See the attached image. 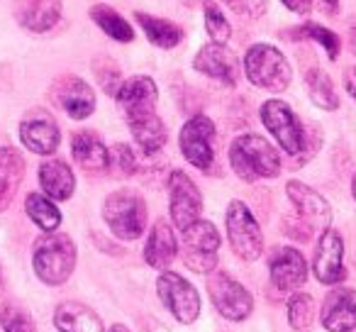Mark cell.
Returning a JSON list of instances; mask_svg holds the SVG:
<instances>
[{
    "label": "cell",
    "mask_w": 356,
    "mask_h": 332,
    "mask_svg": "<svg viewBox=\"0 0 356 332\" xmlns=\"http://www.w3.org/2000/svg\"><path fill=\"white\" fill-rule=\"evenodd\" d=\"M281 3L291 13H298V15H307L312 10V0H281Z\"/></svg>",
    "instance_id": "obj_38"
},
{
    "label": "cell",
    "mask_w": 356,
    "mask_h": 332,
    "mask_svg": "<svg viewBox=\"0 0 356 332\" xmlns=\"http://www.w3.org/2000/svg\"><path fill=\"white\" fill-rule=\"evenodd\" d=\"M225 223H227V237L232 252L244 262H257L264 252V235L252 210L242 200H232L227 205Z\"/></svg>",
    "instance_id": "obj_6"
},
{
    "label": "cell",
    "mask_w": 356,
    "mask_h": 332,
    "mask_svg": "<svg viewBox=\"0 0 356 332\" xmlns=\"http://www.w3.org/2000/svg\"><path fill=\"white\" fill-rule=\"evenodd\" d=\"M229 164L232 171L247 184L259 179H276L281 174V157L276 147L261 134H239L229 144Z\"/></svg>",
    "instance_id": "obj_1"
},
{
    "label": "cell",
    "mask_w": 356,
    "mask_h": 332,
    "mask_svg": "<svg viewBox=\"0 0 356 332\" xmlns=\"http://www.w3.org/2000/svg\"><path fill=\"white\" fill-rule=\"evenodd\" d=\"M305 88L310 100L320 110H337L339 108V93L334 88V81L330 79V74L322 69H310L305 74Z\"/></svg>",
    "instance_id": "obj_28"
},
{
    "label": "cell",
    "mask_w": 356,
    "mask_h": 332,
    "mask_svg": "<svg viewBox=\"0 0 356 332\" xmlns=\"http://www.w3.org/2000/svg\"><path fill=\"white\" fill-rule=\"evenodd\" d=\"M51 98L74 120H86L95 110V90L79 76H64L56 81Z\"/></svg>",
    "instance_id": "obj_16"
},
{
    "label": "cell",
    "mask_w": 356,
    "mask_h": 332,
    "mask_svg": "<svg viewBox=\"0 0 356 332\" xmlns=\"http://www.w3.org/2000/svg\"><path fill=\"white\" fill-rule=\"evenodd\" d=\"M90 17H93L95 25H98L108 37H113L115 42H122V45H127V42L134 40L132 25H129V22L124 20L120 13H115L113 8L103 6V3H95V6L90 8Z\"/></svg>",
    "instance_id": "obj_29"
},
{
    "label": "cell",
    "mask_w": 356,
    "mask_h": 332,
    "mask_svg": "<svg viewBox=\"0 0 356 332\" xmlns=\"http://www.w3.org/2000/svg\"><path fill=\"white\" fill-rule=\"evenodd\" d=\"M220 249V232L213 223L198 220L184 230V262L198 274L215 271Z\"/></svg>",
    "instance_id": "obj_9"
},
{
    "label": "cell",
    "mask_w": 356,
    "mask_h": 332,
    "mask_svg": "<svg viewBox=\"0 0 356 332\" xmlns=\"http://www.w3.org/2000/svg\"><path fill=\"white\" fill-rule=\"evenodd\" d=\"M168 198H171L168 205H171L173 225L181 232L200 220L203 198H200L198 186L193 184V179L186 171H171V176H168Z\"/></svg>",
    "instance_id": "obj_10"
},
{
    "label": "cell",
    "mask_w": 356,
    "mask_h": 332,
    "mask_svg": "<svg viewBox=\"0 0 356 332\" xmlns=\"http://www.w3.org/2000/svg\"><path fill=\"white\" fill-rule=\"evenodd\" d=\"M225 3L227 8H232V13L249 17V20H259L268 8V0H225Z\"/></svg>",
    "instance_id": "obj_37"
},
{
    "label": "cell",
    "mask_w": 356,
    "mask_h": 332,
    "mask_svg": "<svg viewBox=\"0 0 356 332\" xmlns=\"http://www.w3.org/2000/svg\"><path fill=\"white\" fill-rule=\"evenodd\" d=\"M40 184L49 198L54 200H69L74 196L76 179L74 171L66 161L61 159H49L40 166Z\"/></svg>",
    "instance_id": "obj_25"
},
{
    "label": "cell",
    "mask_w": 356,
    "mask_h": 332,
    "mask_svg": "<svg viewBox=\"0 0 356 332\" xmlns=\"http://www.w3.org/2000/svg\"><path fill=\"white\" fill-rule=\"evenodd\" d=\"M134 20L142 25V30L147 32V40L152 42L154 47H161V49H173L184 42V30L178 25L168 20H161V17L147 15V13H134Z\"/></svg>",
    "instance_id": "obj_27"
},
{
    "label": "cell",
    "mask_w": 356,
    "mask_h": 332,
    "mask_svg": "<svg viewBox=\"0 0 356 332\" xmlns=\"http://www.w3.org/2000/svg\"><path fill=\"white\" fill-rule=\"evenodd\" d=\"M205 30H208V35L218 45H227L229 37H232V27H229L227 17L213 3H205Z\"/></svg>",
    "instance_id": "obj_35"
},
{
    "label": "cell",
    "mask_w": 356,
    "mask_h": 332,
    "mask_svg": "<svg viewBox=\"0 0 356 332\" xmlns=\"http://www.w3.org/2000/svg\"><path fill=\"white\" fill-rule=\"evenodd\" d=\"M213 142H215V125L208 115H193L184 125L181 137H178L184 157L200 171H208L213 166L215 161Z\"/></svg>",
    "instance_id": "obj_11"
},
{
    "label": "cell",
    "mask_w": 356,
    "mask_h": 332,
    "mask_svg": "<svg viewBox=\"0 0 356 332\" xmlns=\"http://www.w3.org/2000/svg\"><path fill=\"white\" fill-rule=\"evenodd\" d=\"M291 37H296V40H310V42H317V45L322 47V49L327 52V56H330L332 61L339 56L341 52V42L339 37L334 35V32L330 30V27H322L317 25V22H305L302 27H298V30L288 32Z\"/></svg>",
    "instance_id": "obj_31"
},
{
    "label": "cell",
    "mask_w": 356,
    "mask_h": 332,
    "mask_svg": "<svg viewBox=\"0 0 356 332\" xmlns=\"http://www.w3.org/2000/svg\"><path fill=\"white\" fill-rule=\"evenodd\" d=\"M320 322L327 332L356 330V288H332L322 303Z\"/></svg>",
    "instance_id": "obj_17"
},
{
    "label": "cell",
    "mask_w": 356,
    "mask_h": 332,
    "mask_svg": "<svg viewBox=\"0 0 356 332\" xmlns=\"http://www.w3.org/2000/svg\"><path fill=\"white\" fill-rule=\"evenodd\" d=\"M103 220L113 230L115 237L129 242V239L142 237L144 228H147V205L139 193L129 189H120L105 198Z\"/></svg>",
    "instance_id": "obj_4"
},
{
    "label": "cell",
    "mask_w": 356,
    "mask_h": 332,
    "mask_svg": "<svg viewBox=\"0 0 356 332\" xmlns=\"http://www.w3.org/2000/svg\"><path fill=\"white\" fill-rule=\"evenodd\" d=\"M288 322L296 332H307L315 322V301L310 293H296L288 303Z\"/></svg>",
    "instance_id": "obj_32"
},
{
    "label": "cell",
    "mask_w": 356,
    "mask_h": 332,
    "mask_svg": "<svg viewBox=\"0 0 356 332\" xmlns=\"http://www.w3.org/2000/svg\"><path fill=\"white\" fill-rule=\"evenodd\" d=\"M208 293L213 301L215 310L222 317L232 322H242L252 315L254 310V298L237 278H232L227 271H213L208 278Z\"/></svg>",
    "instance_id": "obj_7"
},
{
    "label": "cell",
    "mask_w": 356,
    "mask_h": 332,
    "mask_svg": "<svg viewBox=\"0 0 356 332\" xmlns=\"http://www.w3.org/2000/svg\"><path fill=\"white\" fill-rule=\"evenodd\" d=\"M351 196H354V200H356V171H354V179H351Z\"/></svg>",
    "instance_id": "obj_43"
},
{
    "label": "cell",
    "mask_w": 356,
    "mask_h": 332,
    "mask_svg": "<svg viewBox=\"0 0 356 332\" xmlns=\"http://www.w3.org/2000/svg\"><path fill=\"white\" fill-rule=\"evenodd\" d=\"M349 42H351V52L356 54V27H351L349 30Z\"/></svg>",
    "instance_id": "obj_41"
},
{
    "label": "cell",
    "mask_w": 356,
    "mask_h": 332,
    "mask_svg": "<svg viewBox=\"0 0 356 332\" xmlns=\"http://www.w3.org/2000/svg\"><path fill=\"white\" fill-rule=\"evenodd\" d=\"M20 139L30 152L42 154V157H49L59 149L61 134L59 125L51 118V113L37 108L32 113H27L20 122Z\"/></svg>",
    "instance_id": "obj_13"
},
{
    "label": "cell",
    "mask_w": 356,
    "mask_h": 332,
    "mask_svg": "<svg viewBox=\"0 0 356 332\" xmlns=\"http://www.w3.org/2000/svg\"><path fill=\"white\" fill-rule=\"evenodd\" d=\"M344 88H346V93L351 95V100L356 103V66H349V69L344 71Z\"/></svg>",
    "instance_id": "obj_39"
},
{
    "label": "cell",
    "mask_w": 356,
    "mask_h": 332,
    "mask_svg": "<svg viewBox=\"0 0 356 332\" xmlns=\"http://www.w3.org/2000/svg\"><path fill=\"white\" fill-rule=\"evenodd\" d=\"M25 210L32 218V223L44 232H56V228L61 225V213L54 205V200L47 198L42 193H30L25 200Z\"/></svg>",
    "instance_id": "obj_30"
},
{
    "label": "cell",
    "mask_w": 356,
    "mask_h": 332,
    "mask_svg": "<svg viewBox=\"0 0 356 332\" xmlns=\"http://www.w3.org/2000/svg\"><path fill=\"white\" fill-rule=\"evenodd\" d=\"M0 325L6 332H37L30 313L10 301L0 303Z\"/></svg>",
    "instance_id": "obj_33"
},
{
    "label": "cell",
    "mask_w": 356,
    "mask_h": 332,
    "mask_svg": "<svg viewBox=\"0 0 356 332\" xmlns=\"http://www.w3.org/2000/svg\"><path fill=\"white\" fill-rule=\"evenodd\" d=\"M93 74H95V79H98L100 88L108 95H113V98L118 95L120 86L124 84L122 74H120V66L115 64L110 56H98V59H93Z\"/></svg>",
    "instance_id": "obj_34"
},
{
    "label": "cell",
    "mask_w": 356,
    "mask_h": 332,
    "mask_svg": "<svg viewBox=\"0 0 356 332\" xmlns=\"http://www.w3.org/2000/svg\"><path fill=\"white\" fill-rule=\"evenodd\" d=\"M110 169H115L120 176H132L137 171V159L127 144L120 142L110 149Z\"/></svg>",
    "instance_id": "obj_36"
},
{
    "label": "cell",
    "mask_w": 356,
    "mask_h": 332,
    "mask_svg": "<svg viewBox=\"0 0 356 332\" xmlns=\"http://www.w3.org/2000/svg\"><path fill=\"white\" fill-rule=\"evenodd\" d=\"M25 179V159L17 149L0 147V213L8 210Z\"/></svg>",
    "instance_id": "obj_24"
},
{
    "label": "cell",
    "mask_w": 356,
    "mask_h": 332,
    "mask_svg": "<svg viewBox=\"0 0 356 332\" xmlns=\"http://www.w3.org/2000/svg\"><path fill=\"white\" fill-rule=\"evenodd\" d=\"M156 98H159V88L154 84V79H149V76H132V79H127L120 86L118 95H115V100L122 105L127 118L154 113Z\"/></svg>",
    "instance_id": "obj_19"
},
{
    "label": "cell",
    "mask_w": 356,
    "mask_h": 332,
    "mask_svg": "<svg viewBox=\"0 0 356 332\" xmlns=\"http://www.w3.org/2000/svg\"><path fill=\"white\" fill-rule=\"evenodd\" d=\"M193 69L205 74L208 79L222 81L225 86H234L239 79V64L234 59V54L225 45H218V42H210L195 54Z\"/></svg>",
    "instance_id": "obj_18"
},
{
    "label": "cell",
    "mask_w": 356,
    "mask_h": 332,
    "mask_svg": "<svg viewBox=\"0 0 356 332\" xmlns=\"http://www.w3.org/2000/svg\"><path fill=\"white\" fill-rule=\"evenodd\" d=\"M0 288H3V276H0Z\"/></svg>",
    "instance_id": "obj_45"
},
{
    "label": "cell",
    "mask_w": 356,
    "mask_h": 332,
    "mask_svg": "<svg viewBox=\"0 0 356 332\" xmlns=\"http://www.w3.org/2000/svg\"><path fill=\"white\" fill-rule=\"evenodd\" d=\"M156 293L166 310L176 317L181 325H193L200 315V296L181 274L163 271L156 278Z\"/></svg>",
    "instance_id": "obj_8"
},
{
    "label": "cell",
    "mask_w": 356,
    "mask_h": 332,
    "mask_svg": "<svg viewBox=\"0 0 356 332\" xmlns=\"http://www.w3.org/2000/svg\"><path fill=\"white\" fill-rule=\"evenodd\" d=\"M129 132H132L137 147L144 154H156L166 144V125L159 120L156 113H144L127 118Z\"/></svg>",
    "instance_id": "obj_26"
},
{
    "label": "cell",
    "mask_w": 356,
    "mask_h": 332,
    "mask_svg": "<svg viewBox=\"0 0 356 332\" xmlns=\"http://www.w3.org/2000/svg\"><path fill=\"white\" fill-rule=\"evenodd\" d=\"M286 193L291 198V203L296 205L300 220L310 230H322L325 232L332 223V208L325 200V196H320L315 189H310L302 181H288Z\"/></svg>",
    "instance_id": "obj_14"
},
{
    "label": "cell",
    "mask_w": 356,
    "mask_h": 332,
    "mask_svg": "<svg viewBox=\"0 0 356 332\" xmlns=\"http://www.w3.org/2000/svg\"><path fill=\"white\" fill-rule=\"evenodd\" d=\"M268 276L278 291H296L307 281V262L296 247H276L268 257Z\"/></svg>",
    "instance_id": "obj_15"
},
{
    "label": "cell",
    "mask_w": 356,
    "mask_h": 332,
    "mask_svg": "<svg viewBox=\"0 0 356 332\" xmlns=\"http://www.w3.org/2000/svg\"><path fill=\"white\" fill-rule=\"evenodd\" d=\"M110 332H129V330L124 325H113V330H110Z\"/></svg>",
    "instance_id": "obj_44"
},
{
    "label": "cell",
    "mask_w": 356,
    "mask_h": 332,
    "mask_svg": "<svg viewBox=\"0 0 356 332\" xmlns=\"http://www.w3.org/2000/svg\"><path fill=\"white\" fill-rule=\"evenodd\" d=\"M184 3H186V6L193 8V6H200V3H208V0H184Z\"/></svg>",
    "instance_id": "obj_42"
},
{
    "label": "cell",
    "mask_w": 356,
    "mask_h": 332,
    "mask_svg": "<svg viewBox=\"0 0 356 332\" xmlns=\"http://www.w3.org/2000/svg\"><path fill=\"white\" fill-rule=\"evenodd\" d=\"M71 154H74L76 164L88 174H100V171L110 169V152L100 142L98 134L88 132V129L76 132L71 137Z\"/></svg>",
    "instance_id": "obj_21"
},
{
    "label": "cell",
    "mask_w": 356,
    "mask_h": 332,
    "mask_svg": "<svg viewBox=\"0 0 356 332\" xmlns=\"http://www.w3.org/2000/svg\"><path fill=\"white\" fill-rule=\"evenodd\" d=\"M312 274L325 286H337L346 278L344 269V239L337 230L327 228L317 239L315 259H312Z\"/></svg>",
    "instance_id": "obj_12"
},
{
    "label": "cell",
    "mask_w": 356,
    "mask_h": 332,
    "mask_svg": "<svg viewBox=\"0 0 356 332\" xmlns=\"http://www.w3.org/2000/svg\"><path fill=\"white\" fill-rule=\"evenodd\" d=\"M32 267L47 286H61L76 269V244L64 232H47L32 249Z\"/></svg>",
    "instance_id": "obj_2"
},
{
    "label": "cell",
    "mask_w": 356,
    "mask_h": 332,
    "mask_svg": "<svg viewBox=\"0 0 356 332\" xmlns=\"http://www.w3.org/2000/svg\"><path fill=\"white\" fill-rule=\"evenodd\" d=\"M15 17L30 32H47L59 22L61 0H15Z\"/></svg>",
    "instance_id": "obj_20"
},
{
    "label": "cell",
    "mask_w": 356,
    "mask_h": 332,
    "mask_svg": "<svg viewBox=\"0 0 356 332\" xmlns=\"http://www.w3.org/2000/svg\"><path fill=\"white\" fill-rule=\"evenodd\" d=\"M54 325L61 332H105L103 320H100L98 313L76 301H66L56 306Z\"/></svg>",
    "instance_id": "obj_23"
},
{
    "label": "cell",
    "mask_w": 356,
    "mask_h": 332,
    "mask_svg": "<svg viewBox=\"0 0 356 332\" xmlns=\"http://www.w3.org/2000/svg\"><path fill=\"white\" fill-rule=\"evenodd\" d=\"M312 3H317V8L325 15H337L339 13V0H312Z\"/></svg>",
    "instance_id": "obj_40"
},
{
    "label": "cell",
    "mask_w": 356,
    "mask_h": 332,
    "mask_svg": "<svg viewBox=\"0 0 356 332\" xmlns=\"http://www.w3.org/2000/svg\"><path fill=\"white\" fill-rule=\"evenodd\" d=\"M244 74L257 88L281 93L291 86L293 69L288 59L281 54V49L271 45H252L244 56Z\"/></svg>",
    "instance_id": "obj_3"
},
{
    "label": "cell",
    "mask_w": 356,
    "mask_h": 332,
    "mask_svg": "<svg viewBox=\"0 0 356 332\" xmlns=\"http://www.w3.org/2000/svg\"><path fill=\"white\" fill-rule=\"evenodd\" d=\"M261 122H264V127L273 134L278 147L286 154L298 157V154L305 152V147H307L305 129H302L300 120H298V115L293 113V108L286 100H278V98L266 100V103L261 105Z\"/></svg>",
    "instance_id": "obj_5"
},
{
    "label": "cell",
    "mask_w": 356,
    "mask_h": 332,
    "mask_svg": "<svg viewBox=\"0 0 356 332\" xmlns=\"http://www.w3.org/2000/svg\"><path fill=\"white\" fill-rule=\"evenodd\" d=\"M178 254V242L173 228L166 220H156L149 232L147 247H144V262L154 269H168Z\"/></svg>",
    "instance_id": "obj_22"
}]
</instances>
